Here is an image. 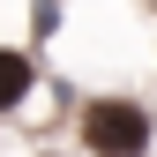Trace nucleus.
Wrapping results in <instances>:
<instances>
[{"label":"nucleus","instance_id":"nucleus-2","mask_svg":"<svg viewBox=\"0 0 157 157\" xmlns=\"http://www.w3.org/2000/svg\"><path fill=\"white\" fill-rule=\"evenodd\" d=\"M23 97H30V60L0 45V105H23Z\"/></svg>","mask_w":157,"mask_h":157},{"label":"nucleus","instance_id":"nucleus-1","mask_svg":"<svg viewBox=\"0 0 157 157\" xmlns=\"http://www.w3.org/2000/svg\"><path fill=\"white\" fill-rule=\"evenodd\" d=\"M82 142L97 157H142L150 150V112L135 105V97H97L82 112Z\"/></svg>","mask_w":157,"mask_h":157}]
</instances>
